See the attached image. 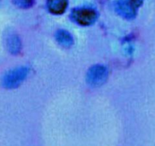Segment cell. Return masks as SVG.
<instances>
[{
	"mask_svg": "<svg viewBox=\"0 0 155 146\" xmlns=\"http://www.w3.org/2000/svg\"><path fill=\"white\" fill-rule=\"evenodd\" d=\"M28 68L25 66L18 67L5 73L2 80V85L7 89H13L18 87L27 78Z\"/></svg>",
	"mask_w": 155,
	"mask_h": 146,
	"instance_id": "obj_1",
	"label": "cell"
},
{
	"mask_svg": "<svg viewBox=\"0 0 155 146\" xmlns=\"http://www.w3.org/2000/svg\"><path fill=\"white\" fill-rule=\"evenodd\" d=\"M108 78V70L102 65H95L91 67L87 72L86 81L93 87H98L106 82Z\"/></svg>",
	"mask_w": 155,
	"mask_h": 146,
	"instance_id": "obj_2",
	"label": "cell"
},
{
	"mask_svg": "<svg viewBox=\"0 0 155 146\" xmlns=\"http://www.w3.org/2000/svg\"><path fill=\"white\" fill-rule=\"evenodd\" d=\"M74 20L82 26H87L91 25L96 20L97 15L94 10L91 8H78L74 10L72 13Z\"/></svg>",
	"mask_w": 155,
	"mask_h": 146,
	"instance_id": "obj_3",
	"label": "cell"
},
{
	"mask_svg": "<svg viewBox=\"0 0 155 146\" xmlns=\"http://www.w3.org/2000/svg\"><path fill=\"white\" fill-rule=\"evenodd\" d=\"M7 50L13 55H17L21 50V42L18 36L15 33H9L5 38Z\"/></svg>",
	"mask_w": 155,
	"mask_h": 146,
	"instance_id": "obj_4",
	"label": "cell"
},
{
	"mask_svg": "<svg viewBox=\"0 0 155 146\" xmlns=\"http://www.w3.org/2000/svg\"><path fill=\"white\" fill-rule=\"evenodd\" d=\"M116 11L120 15L125 18H133L135 15V9L129 2L124 0H120L116 2L115 5Z\"/></svg>",
	"mask_w": 155,
	"mask_h": 146,
	"instance_id": "obj_5",
	"label": "cell"
},
{
	"mask_svg": "<svg viewBox=\"0 0 155 146\" xmlns=\"http://www.w3.org/2000/svg\"><path fill=\"white\" fill-rule=\"evenodd\" d=\"M67 0H48L49 11L55 15L62 14L67 8Z\"/></svg>",
	"mask_w": 155,
	"mask_h": 146,
	"instance_id": "obj_6",
	"label": "cell"
},
{
	"mask_svg": "<svg viewBox=\"0 0 155 146\" xmlns=\"http://www.w3.org/2000/svg\"><path fill=\"white\" fill-rule=\"evenodd\" d=\"M56 39L59 45L65 48H69L74 43L72 36L65 30H59L56 33Z\"/></svg>",
	"mask_w": 155,
	"mask_h": 146,
	"instance_id": "obj_7",
	"label": "cell"
},
{
	"mask_svg": "<svg viewBox=\"0 0 155 146\" xmlns=\"http://www.w3.org/2000/svg\"><path fill=\"white\" fill-rule=\"evenodd\" d=\"M14 3L20 8H28L33 4V0H13Z\"/></svg>",
	"mask_w": 155,
	"mask_h": 146,
	"instance_id": "obj_8",
	"label": "cell"
},
{
	"mask_svg": "<svg viewBox=\"0 0 155 146\" xmlns=\"http://www.w3.org/2000/svg\"><path fill=\"white\" fill-rule=\"evenodd\" d=\"M143 0H129V3L131 4L132 7H133L135 9H136L137 8L140 7V5L142 4Z\"/></svg>",
	"mask_w": 155,
	"mask_h": 146,
	"instance_id": "obj_9",
	"label": "cell"
}]
</instances>
